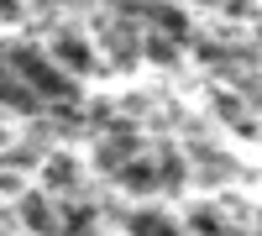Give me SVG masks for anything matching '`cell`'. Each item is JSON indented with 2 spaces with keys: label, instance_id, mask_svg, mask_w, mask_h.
Returning a JSON list of instances; mask_svg holds the SVG:
<instances>
[{
  "label": "cell",
  "instance_id": "ba28073f",
  "mask_svg": "<svg viewBox=\"0 0 262 236\" xmlns=\"http://www.w3.org/2000/svg\"><path fill=\"white\" fill-rule=\"evenodd\" d=\"M69 184H74V163H69V158L48 163V189H69Z\"/></svg>",
  "mask_w": 262,
  "mask_h": 236
},
{
  "label": "cell",
  "instance_id": "277c9868",
  "mask_svg": "<svg viewBox=\"0 0 262 236\" xmlns=\"http://www.w3.org/2000/svg\"><path fill=\"white\" fill-rule=\"evenodd\" d=\"M21 221H27L37 236H58V205H48V195H27L21 200Z\"/></svg>",
  "mask_w": 262,
  "mask_h": 236
},
{
  "label": "cell",
  "instance_id": "3957f363",
  "mask_svg": "<svg viewBox=\"0 0 262 236\" xmlns=\"http://www.w3.org/2000/svg\"><path fill=\"white\" fill-rule=\"evenodd\" d=\"M53 63H58L69 79H79V74L95 69V48H90L84 37H74V32H58V37H53Z\"/></svg>",
  "mask_w": 262,
  "mask_h": 236
},
{
  "label": "cell",
  "instance_id": "7a4b0ae2",
  "mask_svg": "<svg viewBox=\"0 0 262 236\" xmlns=\"http://www.w3.org/2000/svg\"><path fill=\"white\" fill-rule=\"evenodd\" d=\"M137 16L147 21V37H168V42H184L189 37V16L168 0H152V6H137Z\"/></svg>",
  "mask_w": 262,
  "mask_h": 236
},
{
  "label": "cell",
  "instance_id": "8992f818",
  "mask_svg": "<svg viewBox=\"0 0 262 236\" xmlns=\"http://www.w3.org/2000/svg\"><path fill=\"white\" fill-rule=\"evenodd\" d=\"M131 236H184V231L168 216H158V210H137V216H131Z\"/></svg>",
  "mask_w": 262,
  "mask_h": 236
},
{
  "label": "cell",
  "instance_id": "30bf717a",
  "mask_svg": "<svg viewBox=\"0 0 262 236\" xmlns=\"http://www.w3.org/2000/svg\"><path fill=\"white\" fill-rule=\"evenodd\" d=\"M210 6H247V0H210Z\"/></svg>",
  "mask_w": 262,
  "mask_h": 236
},
{
  "label": "cell",
  "instance_id": "9c48e42d",
  "mask_svg": "<svg viewBox=\"0 0 262 236\" xmlns=\"http://www.w3.org/2000/svg\"><path fill=\"white\" fill-rule=\"evenodd\" d=\"M147 53H152V63H173L179 42H168V37H147Z\"/></svg>",
  "mask_w": 262,
  "mask_h": 236
},
{
  "label": "cell",
  "instance_id": "52a82bcc",
  "mask_svg": "<svg viewBox=\"0 0 262 236\" xmlns=\"http://www.w3.org/2000/svg\"><path fill=\"white\" fill-rule=\"evenodd\" d=\"M189 226L200 231V236H226V221L215 216V210H194V216H189Z\"/></svg>",
  "mask_w": 262,
  "mask_h": 236
},
{
  "label": "cell",
  "instance_id": "6da1fadb",
  "mask_svg": "<svg viewBox=\"0 0 262 236\" xmlns=\"http://www.w3.org/2000/svg\"><path fill=\"white\" fill-rule=\"evenodd\" d=\"M6 63H11V74L27 84L37 100H53V105H74V100H79V84H74V79L53 63V53H37V48H11V53H6Z\"/></svg>",
  "mask_w": 262,
  "mask_h": 236
},
{
  "label": "cell",
  "instance_id": "5b68a950",
  "mask_svg": "<svg viewBox=\"0 0 262 236\" xmlns=\"http://www.w3.org/2000/svg\"><path fill=\"white\" fill-rule=\"evenodd\" d=\"M0 105H11V111H37V95L11 74V63H0Z\"/></svg>",
  "mask_w": 262,
  "mask_h": 236
}]
</instances>
